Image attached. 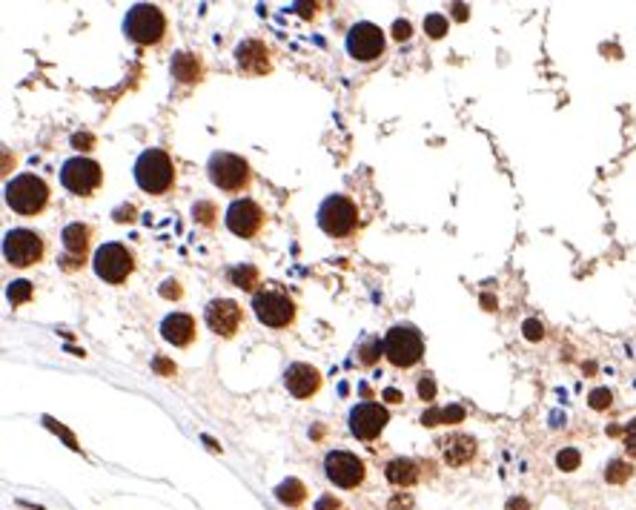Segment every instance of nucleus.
Instances as JSON below:
<instances>
[{"mask_svg": "<svg viewBox=\"0 0 636 510\" xmlns=\"http://www.w3.org/2000/svg\"><path fill=\"white\" fill-rule=\"evenodd\" d=\"M135 184L150 195H164L175 186V164L164 149H143L135 158Z\"/></svg>", "mask_w": 636, "mask_h": 510, "instance_id": "f257e3e1", "label": "nucleus"}, {"mask_svg": "<svg viewBox=\"0 0 636 510\" xmlns=\"http://www.w3.org/2000/svg\"><path fill=\"white\" fill-rule=\"evenodd\" d=\"M3 195H6V204L12 206V212H18V215H38L46 210V204H49V184L40 178V175L35 172H21V175H14V178L6 184L3 189Z\"/></svg>", "mask_w": 636, "mask_h": 510, "instance_id": "f03ea898", "label": "nucleus"}, {"mask_svg": "<svg viewBox=\"0 0 636 510\" xmlns=\"http://www.w3.org/2000/svg\"><path fill=\"white\" fill-rule=\"evenodd\" d=\"M123 35L132 43H141V46L161 43L164 35H167L164 12H161L158 6H152V3H135L123 18Z\"/></svg>", "mask_w": 636, "mask_h": 510, "instance_id": "7ed1b4c3", "label": "nucleus"}, {"mask_svg": "<svg viewBox=\"0 0 636 510\" xmlns=\"http://www.w3.org/2000/svg\"><path fill=\"white\" fill-rule=\"evenodd\" d=\"M316 221L324 235L330 238H350L358 227V210L347 195H327L318 204Z\"/></svg>", "mask_w": 636, "mask_h": 510, "instance_id": "20e7f679", "label": "nucleus"}, {"mask_svg": "<svg viewBox=\"0 0 636 510\" xmlns=\"http://www.w3.org/2000/svg\"><path fill=\"white\" fill-rule=\"evenodd\" d=\"M207 172H209V181L215 184L224 193H244L252 181V172L250 164L244 161L241 155L233 152H212L209 161H207Z\"/></svg>", "mask_w": 636, "mask_h": 510, "instance_id": "39448f33", "label": "nucleus"}, {"mask_svg": "<svg viewBox=\"0 0 636 510\" xmlns=\"http://www.w3.org/2000/svg\"><path fill=\"white\" fill-rule=\"evenodd\" d=\"M381 344H384L387 361L393 364V367H401V370L419 364L421 356H424V339H421V332H419L413 324H396V327H390Z\"/></svg>", "mask_w": 636, "mask_h": 510, "instance_id": "423d86ee", "label": "nucleus"}, {"mask_svg": "<svg viewBox=\"0 0 636 510\" xmlns=\"http://www.w3.org/2000/svg\"><path fill=\"white\" fill-rule=\"evenodd\" d=\"M92 269H95V276L106 284H123L135 269V255H132V250L118 244V241H106L95 250Z\"/></svg>", "mask_w": 636, "mask_h": 510, "instance_id": "0eeeda50", "label": "nucleus"}, {"mask_svg": "<svg viewBox=\"0 0 636 510\" xmlns=\"http://www.w3.org/2000/svg\"><path fill=\"white\" fill-rule=\"evenodd\" d=\"M252 310L258 321L272 330H284L296 321V301L281 290H270V287L252 293Z\"/></svg>", "mask_w": 636, "mask_h": 510, "instance_id": "6e6552de", "label": "nucleus"}, {"mask_svg": "<svg viewBox=\"0 0 636 510\" xmlns=\"http://www.w3.org/2000/svg\"><path fill=\"white\" fill-rule=\"evenodd\" d=\"M60 184L67 186L72 195L89 198L95 189L104 184V169L97 161H92V158L75 155V158H67V161L60 164Z\"/></svg>", "mask_w": 636, "mask_h": 510, "instance_id": "1a4fd4ad", "label": "nucleus"}, {"mask_svg": "<svg viewBox=\"0 0 636 510\" xmlns=\"http://www.w3.org/2000/svg\"><path fill=\"white\" fill-rule=\"evenodd\" d=\"M43 252H46V244H43V238L38 232H32V230H9L3 235V258L6 264L12 267H35L43 261Z\"/></svg>", "mask_w": 636, "mask_h": 510, "instance_id": "9d476101", "label": "nucleus"}, {"mask_svg": "<svg viewBox=\"0 0 636 510\" xmlns=\"http://www.w3.org/2000/svg\"><path fill=\"white\" fill-rule=\"evenodd\" d=\"M324 473H327V479L341 487V490H353L364 482V461L358 459L355 453H347V450H330L324 456Z\"/></svg>", "mask_w": 636, "mask_h": 510, "instance_id": "9b49d317", "label": "nucleus"}, {"mask_svg": "<svg viewBox=\"0 0 636 510\" xmlns=\"http://www.w3.org/2000/svg\"><path fill=\"white\" fill-rule=\"evenodd\" d=\"M350 433L362 441H373L381 436V430L387 427L390 422V413L387 407H381L379 402H358L353 410H350Z\"/></svg>", "mask_w": 636, "mask_h": 510, "instance_id": "f8f14e48", "label": "nucleus"}, {"mask_svg": "<svg viewBox=\"0 0 636 510\" xmlns=\"http://www.w3.org/2000/svg\"><path fill=\"white\" fill-rule=\"evenodd\" d=\"M381 52H384V32L376 23L362 21V23L350 26V32H347V55L350 58L367 63V60H376Z\"/></svg>", "mask_w": 636, "mask_h": 510, "instance_id": "ddd939ff", "label": "nucleus"}, {"mask_svg": "<svg viewBox=\"0 0 636 510\" xmlns=\"http://www.w3.org/2000/svg\"><path fill=\"white\" fill-rule=\"evenodd\" d=\"M226 230L238 238H252L261 227H264V210L252 198H238L226 206Z\"/></svg>", "mask_w": 636, "mask_h": 510, "instance_id": "4468645a", "label": "nucleus"}, {"mask_svg": "<svg viewBox=\"0 0 636 510\" xmlns=\"http://www.w3.org/2000/svg\"><path fill=\"white\" fill-rule=\"evenodd\" d=\"M207 327L215 332V336H224V339H233L241 321H244V310L235 304L233 298H215L207 304Z\"/></svg>", "mask_w": 636, "mask_h": 510, "instance_id": "2eb2a0df", "label": "nucleus"}, {"mask_svg": "<svg viewBox=\"0 0 636 510\" xmlns=\"http://www.w3.org/2000/svg\"><path fill=\"white\" fill-rule=\"evenodd\" d=\"M89 235L92 230L86 224H67L60 232V244H63V269H78L80 264L86 261V250H89Z\"/></svg>", "mask_w": 636, "mask_h": 510, "instance_id": "dca6fc26", "label": "nucleus"}, {"mask_svg": "<svg viewBox=\"0 0 636 510\" xmlns=\"http://www.w3.org/2000/svg\"><path fill=\"white\" fill-rule=\"evenodd\" d=\"M284 385L296 398H309V396H316L318 387H321V373L313 367V364L296 361V364H290V367L284 370Z\"/></svg>", "mask_w": 636, "mask_h": 510, "instance_id": "f3484780", "label": "nucleus"}, {"mask_svg": "<svg viewBox=\"0 0 636 510\" xmlns=\"http://www.w3.org/2000/svg\"><path fill=\"white\" fill-rule=\"evenodd\" d=\"M438 448H442V459L450 467H464L476 459V439L467 433H450L438 441Z\"/></svg>", "mask_w": 636, "mask_h": 510, "instance_id": "a211bd4d", "label": "nucleus"}, {"mask_svg": "<svg viewBox=\"0 0 636 510\" xmlns=\"http://www.w3.org/2000/svg\"><path fill=\"white\" fill-rule=\"evenodd\" d=\"M235 60H238V69L247 72V75L270 72V52L261 40H244L235 49Z\"/></svg>", "mask_w": 636, "mask_h": 510, "instance_id": "6ab92c4d", "label": "nucleus"}, {"mask_svg": "<svg viewBox=\"0 0 636 510\" xmlns=\"http://www.w3.org/2000/svg\"><path fill=\"white\" fill-rule=\"evenodd\" d=\"M161 336H164L172 347H187L195 339V318L187 313H169L161 321Z\"/></svg>", "mask_w": 636, "mask_h": 510, "instance_id": "aec40b11", "label": "nucleus"}, {"mask_svg": "<svg viewBox=\"0 0 636 510\" xmlns=\"http://www.w3.org/2000/svg\"><path fill=\"white\" fill-rule=\"evenodd\" d=\"M384 476H387V482L390 485H396V487H410L419 482V465L410 459H393L390 465L384 467Z\"/></svg>", "mask_w": 636, "mask_h": 510, "instance_id": "412c9836", "label": "nucleus"}, {"mask_svg": "<svg viewBox=\"0 0 636 510\" xmlns=\"http://www.w3.org/2000/svg\"><path fill=\"white\" fill-rule=\"evenodd\" d=\"M172 75L178 77L181 84H195L201 77V63L195 60L192 55H175L172 58Z\"/></svg>", "mask_w": 636, "mask_h": 510, "instance_id": "4be33fe9", "label": "nucleus"}, {"mask_svg": "<svg viewBox=\"0 0 636 510\" xmlns=\"http://www.w3.org/2000/svg\"><path fill=\"white\" fill-rule=\"evenodd\" d=\"M275 499L287 507H301L307 502V487L298 482V479H287L275 487Z\"/></svg>", "mask_w": 636, "mask_h": 510, "instance_id": "5701e85b", "label": "nucleus"}, {"mask_svg": "<svg viewBox=\"0 0 636 510\" xmlns=\"http://www.w3.org/2000/svg\"><path fill=\"white\" fill-rule=\"evenodd\" d=\"M230 281L241 290H252L255 281H258V269L252 264H241V267H233L230 269Z\"/></svg>", "mask_w": 636, "mask_h": 510, "instance_id": "b1692460", "label": "nucleus"}, {"mask_svg": "<svg viewBox=\"0 0 636 510\" xmlns=\"http://www.w3.org/2000/svg\"><path fill=\"white\" fill-rule=\"evenodd\" d=\"M605 479H608L611 485H622V482H628V479H631V465H628V461L613 459L611 465H608V470H605Z\"/></svg>", "mask_w": 636, "mask_h": 510, "instance_id": "393cba45", "label": "nucleus"}, {"mask_svg": "<svg viewBox=\"0 0 636 510\" xmlns=\"http://www.w3.org/2000/svg\"><path fill=\"white\" fill-rule=\"evenodd\" d=\"M579 461H582L579 450L565 448V450H559V456H556V467H559V470H565V473H570V470H576V467H579Z\"/></svg>", "mask_w": 636, "mask_h": 510, "instance_id": "a878e982", "label": "nucleus"}, {"mask_svg": "<svg viewBox=\"0 0 636 510\" xmlns=\"http://www.w3.org/2000/svg\"><path fill=\"white\" fill-rule=\"evenodd\" d=\"M424 32H427L430 38H445L447 35V18L445 14H430V18L424 21Z\"/></svg>", "mask_w": 636, "mask_h": 510, "instance_id": "bb28decb", "label": "nucleus"}, {"mask_svg": "<svg viewBox=\"0 0 636 510\" xmlns=\"http://www.w3.org/2000/svg\"><path fill=\"white\" fill-rule=\"evenodd\" d=\"M32 298V284L29 281H12L9 284V301L12 304H23Z\"/></svg>", "mask_w": 636, "mask_h": 510, "instance_id": "cd10ccee", "label": "nucleus"}, {"mask_svg": "<svg viewBox=\"0 0 636 510\" xmlns=\"http://www.w3.org/2000/svg\"><path fill=\"white\" fill-rule=\"evenodd\" d=\"M379 353H384V344H379V339H367L362 347H358V356H362V364H373Z\"/></svg>", "mask_w": 636, "mask_h": 510, "instance_id": "c85d7f7f", "label": "nucleus"}, {"mask_svg": "<svg viewBox=\"0 0 636 510\" xmlns=\"http://www.w3.org/2000/svg\"><path fill=\"white\" fill-rule=\"evenodd\" d=\"M588 402H591V407H593V410H608V407H611V402H613V393H611L608 387H599V390H591V396H588Z\"/></svg>", "mask_w": 636, "mask_h": 510, "instance_id": "c756f323", "label": "nucleus"}, {"mask_svg": "<svg viewBox=\"0 0 636 510\" xmlns=\"http://www.w3.org/2000/svg\"><path fill=\"white\" fill-rule=\"evenodd\" d=\"M521 332H525V339H530V341H542V336H545V327L536 321V318H528L525 324H521Z\"/></svg>", "mask_w": 636, "mask_h": 510, "instance_id": "7c9ffc66", "label": "nucleus"}, {"mask_svg": "<svg viewBox=\"0 0 636 510\" xmlns=\"http://www.w3.org/2000/svg\"><path fill=\"white\" fill-rule=\"evenodd\" d=\"M622 441H625V453L636 459V419H633V422H628L625 433H622Z\"/></svg>", "mask_w": 636, "mask_h": 510, "instance_id": "2f4dec72", "label": "nucleus"}, {"mask_svg": "<svg viewBox=\"0 0 636 510\" xmlns=\"http://www.w3.org/2000/svg\"><path fill=\"white\" fill-rule=\"evenodd\" d=\"M192 215L198 218L204 227L212 224V206H209V204H195V206H192Z\"/></svg>", "mask_w": 636, "mask_h": 510, "instance_id": "473e14b6", "label": "nucleus"}, {"mask_svg": "<svg viewBox=\"0 0 636 510\" xmlns=\"http://www.w3.org/2000/svg\"><path fill=\"white\" fill-rule=\"evenodd\" d=\"M316 510H347V507L341 505L338 499H333V496H321V499L316 502Z\"/></svg>", "mask_w": 636, "mask_h": 510, "instance_id": "72a5a7b5", "label": "nucleus"}, {"mask_svg": "<svg viewBox=\"0 0 636 510\" xmlns=\"http://www.w3.org/2000/svg\"><path fill=\"white\" fill-rule=\"evenodd\" d=\"M161 295H164V298H181V290H178V281L167 278L164 284H161Z\"/></svg>", "mask_w": 636, "mask_h": 510, "instance_id": "f704fd0d", "label": "nucleus"}, {"mask_svg": "<svg viewBox=\"0 0 636 510\" xmlns=\"http://www.w3.org/2000/svg\"><path fill=\"white\" fill-rule=\"evenodd\" d=\"M393 38H396V40H407V38H410V23H407V21H396Z\"/></svg>", "mask_w": 636, "mask_h": 510, "instance_id": "c9c22d12", "label": "nucleus"}, {"mask_svg": "<svg viewBox=\"0 0 636 510\" xmlns=\"http://www.w3.org/2000/svg\"><path fill=\"white\" fill-rule=\"evenodd\" d=\"M419 393H421V398H430L433 396V385H430V378H424L421 385H419Z\"/></svg>", "mask_w": 636, "mask_h": 510, "instance_id": "e433bc0d", "label": "nucleus"}]
</instances>
